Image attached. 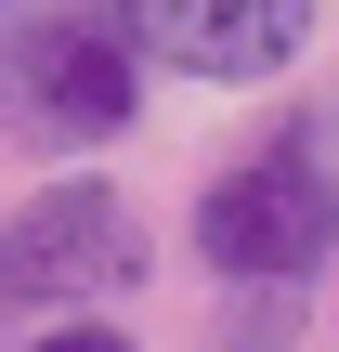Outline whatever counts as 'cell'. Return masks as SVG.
<instances>
[{
    "label": "cell",
    "instance_id": "3",
    "mask_svg": "<svg viewBox=\"0 0 339 352\" xmlns=\"http://www.w3.org/2000/svg\"><path fill=\"white\" fill-rule=\"evenodd\" d=\"M0 65H13L26 131H52V144H118L131 104H144V52H131V26H118V0H65V13H39Z\"/></svg>",
    "mask_w": 339,
    "mask_h": 352
},
{
    "label": "cell",
    "instance_id": "4",
    "mask_svg": "<svg viewBox=\"0 0 339 352\" xmlns=\"http://www.w3.org/2000/svg\"><path fill=\"white\" fill-rule=\"evenodd\" d=\"M131 52H157L170 78H209V91H261L314 52L327 0H118Z\"/></svg>",
    "mask_w": 339,
    "mask_h": 352
},
{
    "label": "cell",
    "instance_id": "5",
    "mask_svg": "<svg viewBox=\"0 0 339 352\" xmlns=\"http://www.w3.org/2000/svg\"><path fill=\"white\" fill-rule=\"evenodd\" d=\"M26 352H131V327H105V314H65V327H39Z\"/></svg>",
    "mask_w": 339,
    "mask_h": 352
},
{
    "label": "cell",
    "instance_id": "2",
    "mask_svg": "<svg viewBox=\"0 0 339 352\" xmlns=\"http://www.w3.org/2000/svg\"><path fill=\"white\" fill-rule=\"evenodd\" d=\"M196 261L222 287H300L314 261H339V183L314 144H274L248 170H222L196 196Z\"/></svg>",
    "mask_w": 339,
    "mask_h": 352
},
{
    "label": "cell",
    "instance_id": "1",
    "mask_svg": "<svg viewBox=\"0 0 339 352\" xmlns=\"http://www.w3.org/2000/svg\"><path fill=\"white\" fill-rule=\"evenodd\" d=\"M144 274H157L144 209H131L105 170H65V183H39L26 209H0V314H52V327H65V300H118V287H144Z\"/></svg>",
    "mask_w": 339,
    "mask_h": 352
},
{
    "label": "cell",
    "instance_id": "6",
    "mask_svg": "<svg viewBox=\"0 0 339 352\" xmlns=\"http://www.w3.org/2000/svg\"><path fill=\"white\" fill-rule=\"evenodd\" d=\"M327 274H339V261H327Z\"/></svg>",
    "mask_w": 339,
    "mask_h": 352
}]
</instances>
